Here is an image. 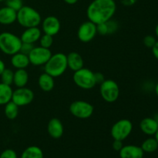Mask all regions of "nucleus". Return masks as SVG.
<instances>
[{"instance_id": "nucleus-1", "label": "nucleus", "mask_w": 158, "mask_h": 158, "mask_svg": "<svg viewBox=\"0 0 158 158\" xmlns=\"http://www.w3.org/2000/svg\"><path fill=\"white\" fill-rule=\"evenodd\" d=\"M117 11L115 0H93L86 9L88 20L96 25L112 19Z\"/></svg>"}, {"instance_id": "nucleus-2", "label": "nucleus", "mask_w": 158, "mask_h": 158, "mask_svg": "<svg viewBox=\"0 0 158 158\" xmlns=\"http://www.w3.org/2000/svg\"><path fill=\"white\" fill-rule=\"evenodd\" d=\"M16 21L25 29L37 27L41 24L42 17L40 12L34 8L23 6L19 10L17 11Z\"/></svg>"}, {"instance_id": "nucleus-3", "label": "nucleus", "mask_w": 158, "mask_h": 158, "mask_svg": "<svg viewBox=\"0 0 158 158\" xmlns=\"http://www.w3.org/2000/svg\"><path fill=\"white\" fill-rule=\"evenodd\" d=\"M67 69L66 55L63 52L52 54L47 63L44 65V72L54 78L63 75Z\"/></svg>"}, {"instance_id": "nucleus-4", "label": "nucleus", "mask_w": 158, "mask_h": 158, "mask_svg": "<svg viewBox=\"0 0 158 158\" xmlns=\"http://www.w3.org/2000/svg\"><path fill=\"white\" fill-rule=\"evenodd\" d=\"M20 37L9 32L0 33V50L8 56H12L19 52L22 46Z\"/></svg>"}, {"instance_id": "nucleus-5", "label": "nucleus", "mask_w": 158, "mask_h": 158, "mask_svg": "<svg viewBox=\"0 0 158 158\" xmlns=\"http://www.w3.org/2000/svg\"><path fill=\"white\" fill-rule=\"evenodd\" d=\"M73 80L78 87L83 89H93L97 84L95 73L85 67L75 71L73 76Z\"/></svg>"}, {"instance_id": "nucleus-6", "label": "nucleus", "mask_w": 158, "mask_h": 158, "mask_svg": "<svg viewBox=\"0 0 158 158\" xmlns=\"http://www.w3.org/2000/svg\"><path fill=\"white\" fill-rule=\"evenodd\" d=\"M100 94L102 99L107 103H114L120 96V88L116 81L104 80L100 84Z\"/></svg>"}, {"instance_id": "nucleus-7", "label": "nucleus", "mask_w": 158, "mask_h": 158, "mask_svg": "<svg viewBox=\"0 0 158 158\" xmlns=\"http://www.w3.org/2000/svg\"><path fill=\"white\" fill-rule=\"evenodd\" d=\"M133 131V123L128 119H121L112 126L110 134L114 140H124L131 135Z\"/></svg>"}, {"instance_id": "nucleus-8", "label": "nucleus", "mask_w": 158, "mask_h": 158, "mask_svg": "<svg viewBox=\"0 0 158 158\" xmlns=\"http://www.w3.org/2000/svg\"><path fill=\"white\" fill-rule=\"evenodd\" d=\"M69 110L73 117L85 120L91 117L94 114V107L89 102L84 100H76L69 105Z\"/></svg>"}, {"instance_id": "nucleus-9", "label": "nucleus", "mask_w": 158, "mask_h": 158, "mask_svg": "<svg viewBox=\"0 0 158 158\" xmlns=\"http://www.w3.org/2000/svg\"><path fill=\"white\" fill-rule=\"evenodd\" d=\"M52 56V52L49 49L42 46H34L28 55L30 64L35 66H44Z\"/></svg>"}, {"instance_id": "nucleus-10", "label": "nucleus", "mask_w": 158, "mask_h": 158, "mask_svg": "<svg viewBox=\"0 0 158 158\" xmlns=\"http://www.w3.org/2000/svg\"><path fill=\"white\" fill-rule=\"evenodd\" d=\"M34 100V93L29 88L26 86L18 87L12 91V101L17 105L19 107L25 106L30 104Z\"/></svg>"}, {"instance_id": "nucleus-11", "label": "nucleus", "mask_w": 158, "mask_h": 158, "mask_svg": "<svg viewBox=\"0 0 158 158\" xmlns=\"http://www.w3.org/2000/svg\"><path fill=\"white\" fill-rule=\"evenodd\" d=\"M97 34V25L91 21L84 22L82 23L77 30V37L82 43H89L96 37Z\"/></svg>"}, {"instance_id": "nucleus-12", "label": "nucleus", "mask_w": 158, "mask_h": 158, "mask_svg": "<svg viewBox=\"0 0 158 158\" xmlns=\"http://www.w3.org/2000/svg\"><path fill=\"white\" fill-rule=\"evenodd\" d=\"M61 28L60 19L54 15L46 17L42 22V29L45 34L54 36L59 33Z\"/></svg>"}, {"instance_id": "nucleus-13", "label": "nucleus", "mask_w": 158, "mask_h": 158, "mask_svg": "<svg viewBox=\"0 0 158 158\" xmlns=\"http://www.w3.org/2000/svg\"><path fill=\"white\" fill-rule=\"evenodd\" d=\"M47 131L49 135L53 139H59L63 135L64 127L60 119L54 117L49 121L47 125Z\"/></svg>"}, {"instance_id": "nucleus-14", "label": "nucleus", "mask_w": 158, "mask_h": 158, "mask_svg": "<svg viewBox=\"0 0 158 158\" xmlns=\"http://www.w3.org/2000/svg\"><path fill=\"white\" fill-rule=\"evenodd\" d=\"M120 158H143L144 152L140 147L137 145H126L119 151Z\"/></svg>"}, {"instance_id": "nucleus-15", "label": "nucleus", "mask_w": 158, "mask_h": 158, "mask_svg": "<svg viewBox=\"0 0 158 158\" xmlns=\"http://www.w3.org/2000/svg\"><path fill=\"white\" fill-rule=\"evenodd\" d=\"M41 35L42 31L38 26L37 27L26 28L22 33L20 39L22 40V43H30V44L34 45V43L40 40Z\"/></svg>"}, {"instance_id": "nucleus-16", "label": "nucleus", "mask_w": 158, "mask_h": 158, "mask_svg": "<svg viewBox=\"0 0 158 158\" xmlns=\"http://www.w3.org/2000/svg\"><path fill=\"white\" fill-rule=\"evenodd\" d=\"M17 12L8 6L0 8V24L4 26L13 24L16 22Z\"/></svg>"}, {"instance_id": "nucleus-17", "label": "nucleus", "mask_w": 158, "mask_h": 158, "mask_svg": "<svg viewBox=\"0 0 158 158\" xmlns=\"http://www.w3.org/2000/svg\"><path fill=\"white\" fill-rule=\"evenodd\" d=\"M140 129L146 135L154 136L158 130V123L154 117H145L140 121Z\"/></svg>"}, {"instance_id": "nucleus-18", "label": "nucleus", "mask_w": 158, "mask_h": 158, "mask_svg": "<svg viewBox=\"0 0 158 158\" xmlns=\"http://www.w3.org/2000/svg\"><path fill=\"white\" fill-rule=\"evenodd\" d=\"M67 59V66L69 69L75 72L84 67V61L79 52H71L66 55Z\"/></svg>"}, {"instance_id": "nucleus-19", "label": "nucleus", "mask_w": 158, "mask_h": 158, "mask_svg": "<svg viewBox=\"0 0 158 158\" xmlns=\"http://www.w3.org/2000/svg\"><path fill=\"white\" fill-rule=\"evenodd\" d=\"M11 56V64L16 69H26L30 65L28 55L23 52H18Z\"/></svg>"}, {"instance_id": "nucleus-20", "label": "nucleus", "mask_w": 158, "mask_h": 158, "mask_svg": "<svg viewBox=\"0 0 158 158\" xmlns=\"http://www.w3.org/2000/svg\"><path fill=\"white\" fill-rule=\"evenodd\" d=\"M118 29V24L113 19L109 20L105 23L97 25V34L101 35H107L114 33Z\"/></svg>"}, {"instance_id": "nucleus-21", "label": "nucleus", "mask_w": 158, "mask_h": 158, "mask_svg": "<svg viewBox=\"0 0 158 158\" xmlns=\"http://www.w3.org/2000/svg\"><path fill=\"white\" fill-rule=\"evenodd\" d=\"M38 85L40 89L44 92H50L55 86L54 77L44 72L39 77Z\"/></svg>"}, {"instance_id": "nucleus-22", "label": "nucleus", "mask_w": 158, "mask_h": 158, "mask_svg": "<svg viewBox=\"0 0 158 158\" xmlns=\"http://www.w3.org/2000/svg\"><path fill=\"white\" fill-rule=\"evenodd\" d=\"M29 73L26 69H16L14 72L13 84L18 87H24L26 86L29 82Z\"/></svg>"}, {"instance_id": "nucleus-23", "label": "nucleus", "mask_w": 158, "mask_h": 158, "mask_svg": "<svg viewBox=\"0 0 158 158\" xmlns=\"http://www.w3.org/2000/svg\"><path fill=\"white\" fill-rule=\"evenodd\" d=\"M12 86L0 83V106H5L12 100Z\"/></svg>"}, {"instance_id": "nucleus-24", "label": "nucleus", "mask_w": 158, "mask_h": 158, "mask_svg": "<svg viewBox=\"0 0 158 158\" xmlns=\"http://www.w3.org/2000/svg\"><path fill=\"white\" fill-rule=\"evenodd\" d=\"M20 158H43V152L37 146H30L23 151Z\"/></svg>"}, {"instance_id": "nucleus-25", "label": "nucleus", "mask_w": 158, "mask_h": 158, "mask_svg": "<svg viewBox=\"0 0 158 158\" xmlns=\"http://www.w3.org/2000/svg\"><path fill=\"white\" fill-rule=\"evenodd\" d=\"M4 113L9 120H15L19 115V106L11 100L5 105Z\"/></svg>"}, {"instance_id": "nucleus-26", "label": "nucleus", "mask_w": 158, "mask_h": 158, "mask_svg": "<svg viewBox=\"0 0 158 158\" xmlns=\"http://www.w3.org/2000/svg\"><path fill=\"white\" fill-rule=\"evenodd\" d=\"M140 148L144 153H154L158 149V143L154 137H149L142 143Z\"/></svg>"}, {"instance_id": "nucleus-27", "label": "nucleus", "mask_w": 158, "mask_h": 158, "mask_svg": "<svg viewBox=\"0 0 158 158\" xmlns=\"http://www.w3.org/2000/svg\"><path fill=\"white\" fill-rule=\"evenodd\" d=\"M0 77H1V83L9 85V86L13 84L14 72L12 69L6 68L1 73Z\"/></svg>"}, {"instance_id": "nucleus-28", "label": "nucleus", "mask_w": 158, "mask_h": 158, "mask_svg": "<svg viewBox=\"0 0 158 158\" xmlns=\"http://www.w3.org/2000/svg\"><path fill=\"white\" fill-rule=\"evenodd\" d=\"M39 42H40V46L46 48V49H49L53 44V36L44 33L41 35Z\"/></svg>"}, {"instance_id": "nucleus-29", "label": "nucleus", "mask_w": 158, "mask_h": 158, "mask_svg": "<svg viewBox=\"0 0 158 158\" xmlns=\"http://www.w3.org/2000/svg\"><path fill=\"white\" fill-rule=\"evenodd\" d=\"M5 2H6V6L14 9L16 12L24 6L23 0H5Z\"/></svg>"}, {"instance_id": "nucleus-30", "label": "nucleus", "mask_w": 158, "mask_h": 158, "mask_svg": "<svg viewBox=\"0 0 158 158\" xmlns=\"http://www.w3.org/2000/svg\"><path fill=\"white\" fill-rule=\"evenodd\" d=\"M157 41V38H156L155 36H154V35H148L143 38V45H144L147 48L152 49V47L155 45L156 42Z\"/></svg>"}, {"instance_id": "nucleus-31", "label": "nucleus", "mask_w": 158, "mask_h": 158, "mask_svg": "<svg viewBox=\"0 0 158 158\" xmlns=\"http://www.w3.org/2000/svg\"><path fill=\"white\" fill-rule=\"evenodd\" d=\"M0 158H17V154L14 150L6 149L0 154Z\"/></svg>"}, {"instance_id": "nucleus-32", "label": "nucleus", "mask_w": 158, "mask_h": 158, "mask_svg": "<svg viewBox=\"0 0 158 158\" xmlns=\"http://www.w3.org/2000/svg\"><path fill=\"white\" fill-rule=\"evenodd\" d=\"M34 45L30 44V43H22L21 48H20L19 52H23V53L26 54V55H29V52L32 51V49H33Z\"/></svg>"}, {"instance_id": "nucleus-33", "label": "nucleus", "mask_w": 158, "mask_h": 158, "mask_svg": "<svg viewBox=\"0 0 158 158\" xmlns=\"http://www.w3.org/2000/svg\"><path fill=\"white\" fill-rule=\"evenodd\" d=\"M113 149L115 151H120L121 150V148L123 147V141L122 140H114V142H113Z\"/></svg>"}, {"instance_id": "nucleus-34", "label": "nucleus", "mask_w": 158, "mask_h": 158, "mask_svg": "<svg viewBox=\"0 0 158 158\" xmlns=\"http://www.w3.org/2000/svg\"><path fill=\"white\" fill-rule=\"evenodd\" d=\"M95 77H96V80H97V84H100L103 80H105L104 79V76L101 73H95Z\"/></svg>"}, {"instance_id": "nucleus-35", "label": "nucleus", "mask_w": 158, "mask_h": 158, "mask_svg": "<svg viewBox=\"0 0 158 158\" xmlns=\"http://www.w3.org/2000/svg\"><path fill=\"white\" fill-rule=\"evenodd\" d=\"M152 53L154 55V56L155 57L156 60H158V40L156 42L155 45L152 47Z\"/></svg>"}, {"instance_id": "nucleus-36", "label": "nucleus", "mask_w": 158, "mask_h": 158, "mask_svg": "<svg viewBox=\"0 0 158 158\" xmlns=\"http://www.w3.org/2000/svg\"><path fill=\"white\" fill-rule=\"evenodd\" d=\"M121 2L125 6H132L137 2V0H121Z\"/></svg>"}, {"instance_id": "nucleus-37", "label": "nucleus", "mask_w": 158, "mask_h": 158, "mask_svg": "<svg viewBox=\"0 0 158 158\" xmlns=\"http://www.w3.org/2000/svg\"><path fill=\"white\" fill-rule=\"evenodd\" d=\"M6 69V64H5L4 62L0 59V75L2 73V71Z\"/></svg>"}, {"instance_id": "nucleus-38", "label": "nucleus", "mask_w": 158, "mask_h": 158, "mask_svg": "<svg viewBox=\"0 0 158 158\" xmlns=\"http://www.w3.org/2000/svg\"><path fill=\"white\" fill-rule=\"evenodd\" d=\"M63 1L68 5H74L77 3L79 0H63Z\"/></svg>"}, {"instance_id": "nucleus-39", "label": "nucleus", "mask_w": 158, "mask_h": 158, "mask_svg": "<svg viewBox=\"0 0 158 158\" xmlns=\"http://www.w3.org/2000/svg\"><path fill=\"white\" fill-rule=\"evenodd\" d=\"M154 92H155L156 95H157V97H158V82L156 83L155 86H154Z\"/></svg>"}, {"instance_id": "nucleus-40", "label": "nucleus", "mask_w": 158, "mask_h": 158, "mask_svg": "<svg viewBox=\"0 0 158 158\" xmlns=\"http://www.w3.org/2000/svg\"><path fill=\"white\" fill-rule=\"evenodd\" d=\"M154 32H155V35H156V37L158 39V23L157 24V26H156L155 27V30H154Z\"/></svg>"}, {"instance_id": "nucleus-41", "label": "nucleus", "mask_w": 158, "mask_h": 158, "mask_svg": "<svg viewBox=\"0 0 158 158\" xmlns=\"http://www.w3.org/2000/svg\"><path fill=\"white\" fill-rule=\"evenodd\" d=\"M154 138H155L156 140H157V143H158V130L157 131V132H156V134H154Z\"/></svg>"}, {"instance_id": "nucleus-42", "label": "nucleus", "mask_w": 158, "mask_h": 158, "mask_svg": "<svg viewBox=\"0 0 158 158\" xmlns=\"http://www.w3.org/2000/svg\"><path fill=\"white\" fill-rule=\"evenodd\" d=\"M154 117V118L155 119V120H156V121H157V123H158V114H155V115H154V117Z\"/></svg>"}, {"instance_id": "nucleus-43", "label": "nucleus", "mask_w": 158, "mask_h": 158, "mask_svg": "<svg viewBox=\"0 0 158 158\" xmlns=\"http://www.w3.org/2000/svg\"><path fill=\"white\" fill-rule=\"evenodd\" d=\"M5 0H0V2H4Z\"/></svg>"}]
</instances>
